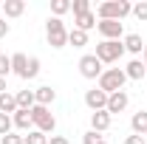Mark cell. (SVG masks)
<instances>
[{"mask_svg": "<svg viewBox=\"0 0 147 144\" xmlns=\"http://www.w3.org/2000/svg\"><path fill=\"white\" fill-rule=\"evenodd\" d=\"M71 11H74V17H79V14H85V11H93V9H91V0H74V3H71Z\"/></svg>", "mask_w": 147, "mask_h": 144, "instance_id": "24", "label": "cell"}, {"mask_svg": "<svg viewBox=\"0 0 147 144\" xmlns=\"http://www.w3.org/2000/svg\"><path fill=\"white\" fill-rule=\"evenodd\" d=\"M125 82H127L125 68H108V71H102V76H99V90H105L110 96L116 90H125Z\"/></svg>", "mask_w": 147, "mask_h": 144, "instance_id": "2", "label": "cell"}, {"mask_svg": "<svg viewBox=\"0 0 147 144\" xmlns=\"http://www.w3.org/2000/svg\"><path fill=\"white\" fill-rule=\"evenodd\" d=\"M0 93H6V79H0Z\"/></svg>", "mask_w": 147, "mask_h": 144, "instance_id": "35", "label": "cell"}, {"mask_svg": "<svg viewBox=\"0 0 147 144\" xmlns=\"http://www.w3.org/2000/svg\"><path fill=\"white\" fill-rule=\"evenodd\" d=\"M31 113V122H34V130H40V133H54L57 130V119H54V113L48 108H42V105H34V108L28 110Z\"/></svg>", "mask_w": 147, "mask_h": 144, "instance_id": "5", "label": "cell"}, {"mask_svg": "<svg viewBox=\"0 0 147 144\" xmlns=\"http://www.w3.org/2000/svg\"><path fill=\"white\" fill-rule=\"evenodd\" d=\"M79 73L85 79H99L102 76V62L96 59V54H85L79 59Z\"/></svg>", "mask_w": 147, "mask_h": 144, "instance_id": "6", "label": "cell"}, {"mask_svg": "<svg viewBox=\"0 0 147 144\" xmlns=\"http://www.w3.org/2000/svg\"><path fill=\"white\" fill-rule=\"evenodd\" d=\"M0 6H3V3H0Z\"/></svg>", "mask_w": 147, "mask_h": 144, "instance_id": "37", "label": "cell"}, {"mask_svg": "<svg viewBox=\"0 0 147 144\" xmlns=\"http://www.w3.org/2000/svg\"><path fill=\"white\" fill-rule=\"evenodd\" d=\"M9 31H11V26L6 23V17H0V40H3V37L9 34Z\"/></svg>", "mask_w": 147, "mask_h": 144, "instance_id": "32", "label": "cell"}, {"mask_svg": "<svg viewBox=\"0 0 147 144\" xmlns=\"http://www.w3.org/2000/svg\"><path fill=\"white\" fill-rule=\"evenodd\" d=\"M142 62H144V68H147V45H144V51H142Z\"/></svg>", "mask_w": 147, "mask_h": 144, "instance_id": "34", "label": "cell"}, {"mask_svg": "<svg viewBox=\"0 0 147 144\" xmlns=\"http://www.w3.org/2000/svg\"><path fill=\"white\" fill-rule=\"evenodd\" d=\"M85 105H88L93 113H96V110H108V93L99 90V88L85 90Z\"/></svg>", "mask_w": 147, "mask_h": 144, "instance_id": "8", "label": "cell"}, {"mask_svg": "<svg viewBox=\"0 0 147 144\" xmlns=\"http://www.w3.org/2000/svg\"><path fill=\"white\" fill-rule=\"evenodd\" d=\"M133 17L139 20V23H147V0H139L133 6Z\"/></svg>", "mask_w": 147, "mask_h": 144, "instance_id": "25", "label": "cell"}, {"mask_svg": "<svg viewBox=\"0 0 147 144\" xmlns=\"http://www.w3.org/2000/svg\"><path fill=\"white\" fill-rule=\"evenodd\" d=\"M45 37H48V45L51 48H65L68 45V28L59 17H48L45 23Z\"/></svg>", "mask_w": 147, "mask_h": 144, "instance_id": "4", "label": "cell"}, {"mask_svg": "<svg viewBox=\"0 0 147 144\" xmlns=\"http://www.w3.org/2000/svg\"><path fill=\"white\" fill-rule=\"evenodd\" d=\"M68 45H74V48L88 45V34H85V31H79V28H71V31H68Z\"/></svg>", "mask_w": 147, "mask_h": 144, "instance_id": "21", "label": "cell"}, {"mask_svg": "<svg viewBox=\"0 0 147 144\" xmlns=\"http://www.w3.org/2000/svg\"><path fill=\"white\" fill-rule=\"evenodd\" d=\"M6 133H11V116L0 113V136H6Z\"/></svg>", "mask_w": 147, "mask_h": 144, "instance_id": "28", "label": "cell"}, {"mask_svg": "<svg viewBox=\"0 0 147 144\" xmlns=\"http://www.w3.org/2000/svg\"><path fill=\"white\" fill-rule=\"evenodd\" d=\"M127 105H130V96L125 93V90H116V93H110V96H108V113H110V116L127 110Z\"/></svg>", "mask_w": 147, "mask_h": 144, "instance_id": "9", "label": "cell"}, {"mask_svg": "<svg viewBox=\"0 0 147 144\" xmlns=\"http://www.w3.org/2000/svg\"><path fill=\"white\" fill-rule=\"evenodd\" d=\"M65 11H71V3L68 0H51V14L54 17H62Z\"/></svg>", "mask_w": 147, "mask_h": 144, "instance_id": "22", "label": "cell"}, {"mask_svg": "<svg viewBox=\"0 0 147 144\" xmlns=\"http://www.w3.org/2000/svg\"><path fill=\"white\" fill-rule=\"evenodd\" d=\"M11 124L17 127L20 133H31V130H34V122H31V113H28V110H17V113L11 116Z\"/></svg>", "mask_w": 147, "mask_h": 144, "instance_id": "10", "label": "cell"}, {"mask_svg": "<svg viewBox=\"0 0 147 144\" xmlns=\"http://www.w3.org/2000/svg\"><path fill=\"white\" fill-rule=\"evenodd\" d=\"M14 99H17V110H31L37 105L34 102V90H20V93H14Z\"/></svg>", "mask_w": 147, "mask_h": 144, "instance_id": "20", "label": "cell"}, {"mask_svg": "<svg viewBox=\"0 0 147 144\" xmlns=\"http://www.w3.org/2000/svg\"><path fill=\"white\" fill-rule=\"evenodd\" d=\"M122 45H125V51H130V54H142V51H144L142 34H127L125 40H122Z\"/></svg>", "mask_w": 147, "mask_h": 144, "instance_id": "17", "label": "cell"}, {"mask_svg": "<svg viewBox=\"0 0 147 144\" xmlns=\"http://www.w3.org/2000/svg\"><path fill=\"white\" fill-rule=\"evenodd\" d=\"M96 28H99V34L105 40H122V34H125V26L119 20H99Z\"/></svg>", "mask_w": 147, "mask_h": 144, "instance_id": "7", "label": "cell"}, {"mask_svg": "<svg viewBox=\"0 0 147 144\" xmlns=\"http://www.w3.org/2000/svg\"><path fill=\"white\" fill-rule=\"evenodd\" d=\"M144 73H147V68H144V62H142V59H130L127 68H125V76H127V79H136V82H139V79H144Z\"/></svg>", "mask_w": 147, "mask_h": 144, "instance_id": "15", "label": "cell"}, {"mask_svg": "<svg viewBox=\"0 0 147 144\" xmlns=\"http://www.w3.org/2000/svg\"><path fill=\"white\" fill-rule=\"evenodd\" d=\"M23 144H48V136L40 133V130H31V133H26V141Z\"/></svg>", "mask_w": 147, "mask_h": 144, "instance_id": "23", "label": "cell"}, {"mask_svg": "<svg viewBox=\"0 0 147 144\" xmlns=\"http://www.w3.org/2000/svg\"><path fill=\"white\" fill-rule=\"evenodd\" d=\"M99 144H108V141H99Z\"/></svg>", "mask_w": 147, "mask_h": 144, "instance_id": "36", "label": "cell"}, {"mask_svg": "<svg viewBox=\"0 0 147 144\" xmlns=\"http://www.w3.org/2000/svg\"><path fill=\"white\" fill-rule=\"evenodd\" d=\"M37 73H40V59L31 57V59H28V79H34Z\"/></svg>", "mask_w": 147, "mask_h": 144, "instance_id": "30", "label": "cell"}, {"mask_svg": "<svg viewBox=\"0 0 147 144\" xmlns=\"http://www.w3.org/2000/svg\"><path fill=\"white\" fill-rule=\"evenodd\" d=\"M48 144H71L65 136H48Z\"/></svg>", "mask_w": 147, "mask_h": 144, "instance_id": "33", "label": "cell"}, {"mask_svg": "<svg viewBox=\"0 0 147 144\" xmlns=\"http://www.w3.org/2000/svg\"><path fill=\"white\" fill-rule=\"evenodd\" d=\"M110 116L108 110H96V113H91V130H96V133H105L110 127Z\"/></svg>", "mask_w": 147, "mask_h": 144, "instance_id": "11", "label": "cell"}, {"mask_svg": "<svg viewBox=\"0 0 147 144\" xmlns=\"http://www.w3.org/2000/svg\"><path fill=\"white\" fill-rule=\"evenodd\" d=\"M26 141V136H17V133H6L3 136V144H23Z\"/></svg>", "mask_w": 147, "mask_h": 144, "instance_id": "29", "label": "cell"}, {"mask_svg": "<svg viewBox=\"0 0 147 144\" xmlns=\"http://www.w3.org/2000/svg\"><path fill=\"white\" fill-rule=\"evenodd\" d=\"M74 28H79V31H91V28H96V11H85V14H79V17H74Z\"/></svg>", "mask_w": 147, "mask_h": 144, "instance_id": "14", "label": "cell"}, {"mask_svg": "<svg viewBox=\"0 0 147 144\" xmlns=\"http://www.w3.org/2000/svg\"><path fill=\"white\" fill-rule=\"evenodd\" d=\"M0 113H6V116H14L17 113V99L6 90V93H0Z\"/></svg>", "mask_w": 147, "mask_h": 144, "instance_id": "19", "label": "cell"}, {"mask_svg": "<svg viewBox=\"0 0 147 144\" xmlns=\"http://www.w3.org/2000/svg\"><path fill=\"white\" fill-rule=\"evenodd\" d=\"M125 54V45H122V40H102L99 45H96V59L105 65H113V62H119Z\"/></svg>", "mask_w": 147, "mask_h": 144, "instance_id": "3", "label": "cell"}, {"mask_svg": "<svg viewBox=\"0 0 147 144\" xmlns=\"http://www.w3.org/2000/svg\"><path fill=\"white\" fill-rule=\"evenodd\" d=\"M130 130H133L136 136H144V133H147V110L133 113V119H130Z\"/></svg>", "mask_w": 147, "mask_h": 144, "instance_id": "18", "label": "cell"}, {"mask_svg": "<svg viewBox=\"0 0 147 144\" xmlns=\"http://www.w3.org/2000/svg\"><path fill=\"white\" fill-rule=\"evenodd\" d=\"M82 141H85V144H99V141H105V139H102V133H96V130H88V133L82 136Z\"/></svg>", "mask_w": 147, "mask_h": 144, "instance_id": "27", "label": "cell"}, {"mask_svg": "<svg viewBox=\"0 0 147 144\" xmlns=\"http://www.w3.org/2000/svg\"><path fill=\"white\" fill-rule=\"evenodd\" d=\"M125 144H147V141H144V136H136V133H133V136L125 139Z\"/></svg>", "mask_w": 147, "mask_h": 144, "instance_id": "31", "label": "cell"}, {"mask_svg": "<svg viewBox=\"0 0 147 144\" xmlns=\"http://www.w3.org/2000/svg\"><path fill=\"white\" fill-rule=\"evenodd\" d=\"M11 73H17L20 79H28V57L26 54H14L11 57Z\"/></svg>", "mask_w": 147, "mask_h": 144, "instance_id": "13", "label": "cell"}, {"mask_svg": "<svg viewBox=\"0 0 147 144\" xmlns=\"http://www.w3.org/2000/svg\"><path fill=\"white\" fill-rule=\"evenodd\" d=\"M0 9H3L6 20H9V17H20V14L26 11V0H6Z\"/></svg>", "mask_w": 147, "mask_h": 144, "instance_id": "16", "label": "cell"}, {"mask_svg": "<svg viewBox=\"0 0 147 144\" xmlns=\"http://www.w3.org/2000/svg\"><path fill=\"white\" fill-rule=\"evenodd\" d=\"M127 14H133V3H127V0H105V3L96 6L99 20H119L122 23Z\"/></svg>", "mask_w": 147, "mask_h": 144, "instance_id": "1", "label": "cell"}, {"mask_svg": "<svg viewBox=\"0 0 147 144\" xmlns=\"http://www.w3.org/2000/svg\"><path fill=\"white\" fill-rule=\"evenodd\" d=\"M9 73H11V57L0 54V79H6Z\"/></svg>", "mask_w": 147, "mask_h": 144, "instance_id": "26", "label": "cell"}, {"mask_svg": "<svg viewBox=\"0 0 147 144\" xmlns=\"http://www.w3.org/2000/svg\"><path fill=\"white\" fill-rule=\"evenodd\" d=\"M54 99H57V90L51 88V85H42V88L34 90V102H37V105H42V108H48Z\"/></svg>", "mask_w": 147, "mask_h": 144, "instance_id": "12", "label": "cell"}]
</instances>
